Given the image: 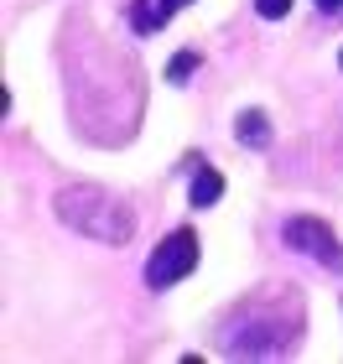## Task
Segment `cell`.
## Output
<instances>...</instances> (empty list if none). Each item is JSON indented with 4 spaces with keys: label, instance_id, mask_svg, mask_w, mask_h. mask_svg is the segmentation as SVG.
Here are the masks:
<instances>
[{
    "label": "cell",
    "instance_id": "obj_1",
    "mask_svg": "<svg viewBox=\"0 0 343 364\" xmlns=\"http://www.w3.org/2000/svg\"><path fill=\"white\" fill-rule=\"evenodd\" d=\"M53 213H58V224L73 229V235L99 240V245H130L136 240V213H130V203H120L114 193L94 188V182L62 188L53 198Z\"/></svg>",
    "mask_w": 343,
    "mask_h": 364
},
{
    "label": "cell",
    "instance_id": "obj_12",
    "mask_svg": "<svg viewBox=\"0 0 343 364\" xmlns=\"http://www.w3.org/2000/svg\"><path fill=\"white\" fill-rule=\"evenodd\" d=\"M338 68H343V53H338Z\"/></svg>",
    "mask_w": 343,
    "mask_h": 364
},
{
    "label": "cell",
    "instance_id": "obj_7",
    "mask_svg": "<svg viewBox=\"0 0 343 364\" xmlns=\"http://www.w3.org/2000/svg\"><path fill=\"white\" fill-rule=\"evenodd\" d=\"M172 21V6L167 0H130V26L136 31H156Z\"/></svg>",
    "mask_w": 343,
    "mask_h": 364
},
{
    "label": "cell",
    "instance_id": "obj_10",
    "mask_svg": "<svg viewBox=\"0 0 343 364\" xmlns=\"http://www.w3.org/2000/svg\"><path fill=\"white\" fill-rule=\"evenodd\" d=\"M317 11L322 16H343V0H317Z\"/></svg>",
    "mask_w": 343,
    "mask_h": 364
},
{
    "label": "cell",
    "instance_id": "obj_2",
    "mask_svg": "<svg viewBox=\"0 0 343 364\" xmlns=\"http://www.w3.org/2000/svg\"><path fill=\"white\" fill-rule=\"evenodd\" d=\"M297 343V318L286 307H239L234 318L224 323V338L219 349L229 359H276Z\"/></svg>",
    "mask_w": 343,
    "mask_h": 364
},
{
    "label": "cell",
    "instance_id": "obj_4",
    "mask_svg": "<svg viewBox=\"0 0 343 364\" xmlns=\"http://www.w3.org/2000/svg\"><path fill=\"white\" fill-rule=\"evenodd\" d=\"M192 266H198V235H192V229H172V235L151 250V260H146V287L167 291L183 276H192Z\"/></svg>",
    "mask_w": 343,
    "mask_h": 364
},
{
    "label": "cell",
    "instance_id": "obj_3",
    "mask_svg": "<svg viewBox=\"0 0 343 364\" xmlns=\"http://www.w3.org/2000/svg\"><path fill=\"white\" fill-rule=\"evenodd\" d=\"M281 240H286V250H297V255H307V260H317L322 271L343 276V240H338L322 219H312V213H297V219L281 224Z\"/></svg>",
    "mask_w": 343,
    "mask_h": 364
},
{
    "label": "cell",
    "instance_id": "obj_5",
    "mask_svg": "<svg viewBox=\"0 0 343 364\" xmlns=\"http://www.w3.org/2000/svg\"><path fill=\"white\" fill-rule=\"evenodd\" d=\"M234 141H239V146H250V151H266V146L276 141L271 114H266V109H244L239 120H234Z\"/></svg>",
    "mask_w": 343,
    "mask_h": 364
},
{
    "label": "cell",
    "instance_id": "obj_9",
    "mask_svg": "<svg viewBox=\"0 0 343 364\" xmlns=\"http://www.w3.org/2000/svg\"><path fill=\"white\" fill-rule=\"evenodd\" d=\"M255 11L266 16V21H281V16L291 11V0H255Z\"/></svg>",
    "mask_w": 343,
    "mask_h": 364
},
{
    "label": "cell",
    "instance_id": "obj_11",
    "mask_svg": "<svg viewBox=\"0 0 343 364\" xmlns=\"http://www.w3.org/2000/svg\"><path fill=\"white\" fill-rule=\"evenodd\" d=\"M167 6H172V11H183V6H187V0H167Z\"/></svg>",
    "mask_w": 343,
    "mask_h": 364
},
{
    "label": "cell",
    "instance_id": "obj_8",
    "mask_svg": "<svg viewBox=\"0 0 343 364\" xmlns=\"http://www.w3.org/2000/svg\"><path fill=\"white\" fill-rule=\"evenodd\" d=\"M198 68H203V53H177L167 63V84H183V78H192Z\"/></svg>",
    "mask_w": 343,
    "mask_h": 364
},
{
    "label": "cell",
    "instance_id": "obj_6",
    "mask_svg": "<svg viewBox=\"0 0 343 364\" xmlns=\"http://www.w3.org/2000/svg\"><path fill=\"white\" fill-rule=\"evenodd\" d=\"M219 198H224V177L214 167H198V172H192V188H187V203L192 208H214Z\"/></svg>",
    "mask_w": 343,
    "mask_h": 364
}]
</instances>
